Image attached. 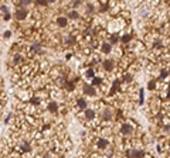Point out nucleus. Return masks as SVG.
Wrapping results in <instances>:
<instances>
[{
	"instance_id": "nucleus-19",
	"label": "nucleus",
	"mask_w": 170,
	"mask_h": 158,
	"mask_svg": "<svg viewBox=\"0 0 170 158\" xmlns=\"http://www.w3.org/2000/svg\"><path fill=\"white\" fill-rule=\"evenodd\" d=\"M85 76H87V79L94 78V71H92V69H88V71H87V73H85Z\"/></svg>"
},
{
	"instance_id": "nucleus-23",
	"label": "nucleus",
	"mask_w": 170,
	"mask_h": 158,
	"mask_svg": "<svg viewBox=\"0 0 170 158\" xmlns=\"http://www.w3.org/2000/svg\"><path fill=\"white\" fill-rule=\"evenodd\" d=\"M148 88H149L150 90H153V89L156 88V82H155V81H150V82H149V85H148Z\"/></svg>"
},
{
	"instance_id": "nucleus-9",
	"label": "nucleus",
	"mask_w": 170,
	"mask_h": 158,
	"mask_svg": "<svg viewBox=\"0 0 170 158\" xmlns=\"http://www.w3.org/2000/svg\"><path fill=\"white\" fill-rule=\"evenodd\" d=\"M57 23H58V25H60V27H65V25L68 24V20H67L65 17H58L57 18Z\"/></svg>"
},
{
	"instance_id": "nucleus-25",
	"label": "nucleus",
	"mask_w": 170,
	"mask_h": 158,
	"mask_svg": "<svg viewBox=\"0 0 170 158\" xmlns=\"http://www.w3.org/2000/svg\"><path fill=\"white\" fill-rule=\"evenodd\" d=\"M167 78V71H162L160 72V79H164Z\"/></svg>"
},
{
	"instance_id": "nucleus-18",
	"label": "nucleus",
	"mask_w": 170,
	"mask_h": 158,
	"mask_svg": "<svg viewBox=\"0 0 170 158\" xmlns=\"http://www.w3.org/2000/svg\"><path fill=\"white\" fill-rule=\"evenodd\" d=\"M65 88L68 90H72L75 88V85H74V82H65Z\"/></svg>"
},
{
	"instance_id": "nucleus-24",
	"label": "nucleus",
	"mask_w": 170,
	"mask_h": 158,
	"mask_svg": "<svg viewBox=\"0 0 170 158\" xmlns=\"http://www.w3.org/2000/svg\"><path fill=\"white\" fill-rule=\"evenodd\" d=\"M37 4H40V6H47L48 0H37Z\"/></svg>"
},
{
	"instance_id": "nucleus-21",
	"label": "nucleus",
	"mask_w": 170,
	"mask_h": 158,
	"mask_svg": "<svg viewBox=\"0 0 170 158\" xmlns=\"http://www.w3.org/2000/svg\"><path fill=\"white\" fill-rule=\"evenodd\" d=\"M31 103L33 104H41V99H40V97H33Z\"/></svg>"
},
{
	"instance_id": "nucleus-30",
	"label": "nucleus",
	"mask_w": 170,
	"mask_h": 158,
	"mask_svg": "<svg viewBox=\"0 0 170 158\" xmlns=\"http://www.w3.org/2000/svg\"><path fill=\"white\" fill-rule=\"evenodd\" d=\"M3 18H4V20H9V18H10V14H9V13H6V14L3 16Z\"/></svg>"
},
{
	"instance_id": "nucleus-12",
	"label": "nucleus",
	"mask_w": 170,
	"mask_h": 158,
	"mask_svg": "<svg viewBox=\"0 0 170 158\" xmlns=\"http://www.w3.org/2000/svg\"><path fill=\"white\" fill-rule=\"evenodd\" d=\"M104 111H105V113H104V120H111V118H112V111L108 110V109L104 110Z\"/></svg>"
},
{
	"instance_id": "nucleus-34",
	"label": "nucleus",
	"mask_w": 170,
	"mask_h": 158,
	"mask_svg": "<svg viewBox=\"0 0 170 158\" xmlns=\"http://www.w3.org/2000/svg\"><path fill=\"white\" fill-rule=\"evenodd\" d=\"M108 2H109V0H108Z\"/></svg>"
},
{
	"instance_id": "nucleus-3",
	"label": "nucleus",
	"mask_w": 170,
	"mask_h": 158,
	"mask_svg": "<svg viewBox=\"0 0 170 158\" xmlns=\"http://www.w3.org/2000/svg\"><path fill=\"white\" fill-rule=\"evenodd\" d=\"M82 90L87 96H95V95H96V90L94 89V85H85Z\"/></svg>"
},
{
	"instance_id": "nucleus-32",
	"label": "nucleus",
	"mask_w": 170,
	"mask_h": 158,
	"mask_svg": "<svg viewBox=\"0 0 170 158\" xmlns=\"http://www.w3.org/2000/svg\"><path fill=\"white\" fill-rule=\"evenodd\" d=\"M48 2H51V3H54V2H55V0H48Z\"/></svg>"
},
{
	"instance_id": "nucleus-20",
	"label": "nucleus",
	"mask_w": 170,
	"mask_h": 158,
	"mask_svg": "<svg viewBox=\"0 0 170 158\" xmlns=\"http://www.w3.org/2000/svg\"><path fill=\"white\" fill-rule=\"evenodd\" d=\"M18 3H20V6H29L31 0H18Z\"/></svg>"
},
{
	"instance_id": "nucleus-15",
	"label": "nucleus",
	"mask_w": 170,
	"mask_h": 158,
	"mask_svg": "<svg viewBox=\"0 0 170 158\" xmlns=\"http://www.w3.org/2000/svg\"><path fill=\"white\" fill-rule=\"evenodd\" d=\"M130 38H132V37H130V34H125V35L122 37V43H123V44L129 43V41H130Z\"/></svg>"
},
{
	"instance_id": "nucleus-4",
	"label": "nucleus",
	"mask_w": 170,
	"mask_h": 158,
	"mask_svg": "<svg viewBox=\"0 0 170 158\" xmlns=\"http://www.w3.org/2000/svg\"><path fill=\"white\" fill-rule=\"evenodd\" d=\"M95 111L92 110V109H85L84 110V117H85V120H94L95 118Z\"/></svg>"
},
{
	"instance_id": "nucleus-31",
	"label": "nucleus",
	"mask_w": 170,
	"mask_h": 158,
	"mask_svg": "<svg viewBox=\"0 0 170 158\" xmlns=\"http://www.w3.org/2000/svg\"><path fill=\"white\" fill-rule=\"evenodd\" d=\"M167 97H169V99H170V89L167 90Z\"/></svg>"
},
{
	"instance_id": "nucleus-33",
	"label": "nucleus",
	"mask_w": 170,
	"mask_h": 158,
	"mask_svg": "<svg viewBox=\"0 0 170 158\" xmlns=\"http://www.w3.org/2000/svg\"><path fill=\"white\" fill-rule=\"evenodd\" d=\"M169 148H170V143H169Z\"/></svg>"
},
{
	"instance_id": "nucleus-5",
	"label": "nucleus",
	"mask_w": 170,
	"mask_h": 158,
	"mask_svg": "<svg viewBox=\"0 0 170 158\" xmlns=\"http://www.w3.org/2000/svg\"><path fill=\"white\" fill-rule=\"evenodd\" d=\"M109 145V141L106 140V138H98L96 140V147L99 148V150H104V148H106Z\"/></svg>"
},
{
	"instance_id": "nucleus-17",
	"label": "nucleus",
	"mask_w": 170,
	"mask_h": 158,
	"mask_svg": "<svg viewBox=\"0 0 170 158\" xmlns=\"http://www.w3.org/2000/svg\"><path fill=\"white\" fill-rule=\"evenodd\" d=\"M101 82H102V79L101 78H96V76H94V79H92V85H101Z\"/></svg>"
},
{
	"instance_id": "nucleus-16",
	"label": "nucleus",
	"mask_w": 170,
	"mask_h": 158,
	"mask_svg": "<svg viewBox=\"0 0 170 158\" xmlns=\"http://www.w3.org/2000/svg\"><path fill=\"white\" fill-rule=\"evenodd\" d=\"M118 40H119V38H118V34H115V35H111L109 43H111V44H116V43H118Z\"/></svg>"
},
{
	"instance_id": "nucleus-28",
	"label": "nucleus",
	"mask_w": 170,
	"mask_h": 158,
	"mask_svg": "<svg viewBox=\"0 0 170 158\" xmlns=\"http://www.w3.org/2000/svg\"><path fill=\"white\" fill-rule=\"evenodd\" d=\"M10 35H11V32H10V31H6V32L3 34L4 38H10Z\"/></svg>"
},
{
	"instance_id": "nucleus-13",
	"label": "nucleus",
	"mask_w": 170,
	"mask_h": 158,
	"mask_svg": "<svg viewBox=\"0 0 170 158\" xmlns=\"http://www.w3.org/2000/svg\"><path fill=\"white\" fill-rule=\"evenodd\" d=\"M68 16H69V18H75V20L77 18H80V14H78V11L77 10H71Z\"/></svg>"
},
{
	"instance_id": "nucleus-29",
	"label": "nucleus",
	"mask_w": 170,
	"mask_h": 158,
	"mask_svg": "<svg viewBox=\"0 0 170 158\" xmlns=\"http://www.w3.org/2000/svg\"><path fill=\"white\" fill-rule=\"evenodd\" d=\"M2 11H3V14H6V13H9V9L6 6H2Z\"/></svg>"
},
{
	"instance_id": "nucleus-6",
	"label": "nucleus",
	"mask_w": 170,
	"mask_h": 158,
	"mask_svg": "<svg viewBox=\"0 0 170 158\" xmlns=\"http://www.w3.org/2000/svg\"><path fill=\"white\" fill-rule=\"evenodd\" d=\"M48 110L51 111V113H57L58 111V103L55 100H53V102H50L48 103Z\"/></svg>"
},
{
	"instance_id": "nucleus-22",
	"label": "nucleus",
	"mask_w": 170,
	"mask_h": 158,
	"mask_svg": "<svg viewBox=\"0 0 170 158\" xmlns=\"http://www.w3.org/2000/svg\"><path fill=\"white\" fill-rule=\"evenodd\" d=\"M94 11V6L92 4H87V14H91Z\"/></svg>"
},
{
	"instance_id": "nucleus-1",
	"label": "nucleus",
	"mask_w": 170,
	"mask_h": 158,
	"mask_svg": "<svg viewBox=\"0 0 170 158\" xmlns=\"http://www.w3.org/2000/svg\"><path fill=\"white\" fill-rule=\"evenodd\" d=\"M133 133V126L130 123H123L120 126V134L122 136H132Z\"/></svg>"
},
{
	"instance_id": "nucleus-11",
	"label": "nucleus",
	"mask_w": 170,
	"mask_h": 158,
	"mask_svg": "<svg viewBox=\"0 0 170 158\" xmlns=\"http://www.w3.org/2000/svg\"><path fill=\"white\" fill-rule=\"evenodd\" d=\"M102 51H104L105 54H109V52H111V43H104L102 44Z\"/></svg>"
},
{
	"instance_id": "nucleus-10",
	"label": "nucleus",
	"mask_w": 170,
	"mask_h": 158,
	"mask_svg": "<svg viewBox=\"0 0 170 158\" xmlns=\"http://www.w3.org/2000/svg\"><path fill=\"white\" fill-rule=\"evenodd\" d=\"M113 68V62L112 61H104V69L106 71H112Z\"/></svg>"
},
{
	"instance_id": "nucleus-2",
	"label": "nucleus",
	"mask_w": 170,
	"mask_h": 158,
	"mask_svg": "<svg viewBox=\"0 0 170 158\" xmlns=\"http://www.w3.org/2000/svg\"><path fill=\"white\" fill-rule=\"evenodd\" d=\"M27 14H29V11L26 10L24 7H18L14 13V17H16V20H18V21H23V20H26Z\"/></svg>"
},
{
	"instance_id": "nucleus-26",
	"label": "nucleus",
	"mask_w": 170,
	"mask_h": 158,
	"mask_svg": "<svg viewBox=\"0 0 170 158\" xmlns=\"http://www.w3.org/2000/svg\"><path fill=\"white\" fill-rule=\"evenodd\" d=\"M139 97H140V103H143V99H145V96H143V90L139 92Z\"/></svg>"
},
{
	"instance_id": "nucleus-7",
	"label": "nucleus",
	"mask_w": 170,
	"mask_h": 158,
	"mask_svg": "<svg viewBox=\"0 0 170 158\" xmlns=\"http://www.w3.org/2000/svg\"><path fill=\"white\" fill-rule=\"evenodd\" d=\"M128 154H129L130 157H142V155H145V152L142 150H132V151H129Z\"/></svg>"
},
{
	"instance_id": "nucleus-8",
	"label": "nucleus",
	"mask_w": 170,
	"mask_h": 158,
	"mask_svg": "<svg viewBox=\"0 0 170 158\" xmlns=\"http://www.w3.org/2000/svg\"><path fill=\"white\" fill-rule=\"evenodd\" d=\"M77 104H78L80 110H85V107H87V100L81 97V99H78V100H77Z\"/></svg>"
},
{
	"instance_id": "nucleus-14",
	"label": "nucleus",
	"mask_w": 170,
	"mask_h": 158,
	"mask_svg": "<svg viewBox=\"0 0 170 158\" xmlns=\"http://www.w3.org/2000/svg\"><path fill=\"white\" fill-rule=\"evenodd\" d=\"M20 150H21L23 152H29V151H30V145L27 143H24V144H21V145H20Z\"/></svg>"
},
{
	"instance_id": "nucleus-27",
	"label": "nucleus",
	"mask_w": 170,
	"mask_h": 158,
	"mask_svg": "<svg viewBox=\"0 0 170 158\" xmlns=\"http://www.w3.org/2000/svg\"><path fill=\"white\" fill-rule=\"evenodd\" d=\"M125 81L126 82H132V75H125Z\"/></svg>"
}]
</instances>
